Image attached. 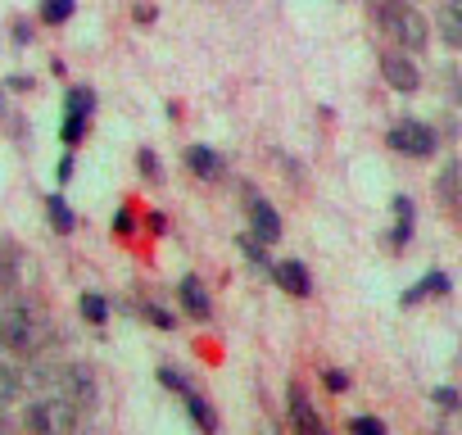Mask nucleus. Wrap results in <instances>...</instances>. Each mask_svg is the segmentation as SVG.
Here are the masks:
<instances>
[{"instance_id":"obj_1","label":"nucleus","mask_w":462,"mask_h":435,"mask_svg":"<svg viewBox=\"0 0 462 435\" xmlns=\"http://www.w3.org/2000/svg\"><path fill=\"white\" fill-rule=\"evenodd\" d=\"M28 426L32 435H87V412L73 399L46 390L42 399L28 403Z\"/></svg>"},{"instance_id":"obj_2","label":"nucleus","mask_w":462,"mask_h":435,"mask_svg":"<svg viewBox=\"0 0 462 435\" xmlns=\"http://www.w3.org/2000/svg\"><path fill=\"white\" fill-rule=\"evenodd\" d=\"M376 23H381V32L390 37V46H399V51H408V55H417V51L430 46V28H426V19L408 5V0H381Z\"/></svg>"},{"instance_id":"obj_3","label":"nucleus","mask_w":462,"mask_h":435,"mask_svg":"<svg viewBox=\"0 0 462 435\" xmlns=\"http://www.w3.org/2000/svg\"><path fill=\"white\" fill-rule=\"evenodd\" d=\"M42 345V318L32 304H10L0 313V349L5 354H32Z\"/></svg>"},{"instance_id":"obj_4","label":"nucleus","mask_w":462,"mask_h":435,"mask_svg":"<svg viewBox=\"0 0 462 435\" xmlns=\"http://www.w3.org/2000/svg\"><path fill=\"white\" fill-rule=\"evenodd\" d=\"M51 390L64 394V399H73L82 412H91V408L100 403V385H96V372H91L87 363H64Z\"/></svg>"},{"instance_id":"obj_5","label":"nucleus","mask_w":462,"mask_h":435,"mask_svg":"<svg viewBox=\"0 0 462 435\" xmlns=\"http://www.w3.org/2000/svg\"><path fill=\"white\" fill-rule=\"evenodd\" d=\"M385 141H390V150H399V154H408V159H430V154H435V132H430L426 123H417V118H399V123L385 132Z\"/></svg>"},{"instance_id":"obj_6","label":"nucleus","mask_w":462,"mask_h":435,"mask_svg":"<svg viewBox=\"0 0 462 435\" xmlns=\"http://www.w3.org/2000/svg\"><path fill=\"white\" fill-rule=\"evenodd\" d=\"M245 218H250V232H254L263 245L282 241V218H277V208H273L259 190H250V195H245Z\"/></svg>"},{"instance_id":"obj_7","label":"nucleus","mask_w":462,"mask_h":435,"mask_svg":"<svg viewBox=\"0 0 462 435\" xmlns=\"http://www.w3.org/2000/svg\"><path fill=\"white\" fill-rule=\"evenodd\" d=\"M291 430H295V435H331V426H327L322 412L304 399V390H291Z\"/></svg>"},{"instance_id":"obj_8","label":"nucleus","mask_w":462,"mask_h":435,"mask_svg":"<svg viewBox=\"0 0 462 435\" xmlns=\"http://www.w3.org/2000/svg\"><path fill=\"white\" fill-rule=\"evenodd\" d=\"M381 78H385L394 91H403V96H412V91L421 87V73H417V64H412L408 55H385V60H381Z\"/></svg>"},{"instance_id":"obj_9","label":"nucleus","mask_w":462,"mask_h":435,"mask_svg":"<svg viewBox=\"0 0 462 435\" xmlns=\"http://www.w3.org/2000/svg\"><path fill=\"white\" fill-rule=\"evenodd\" d=\"M435 32L448 51H462V0H439V14H435Z\"/></svg>"},{"instance_id":"obj_10","label":"nucleus","mask_w":462,"mask_h":435,"mask_svg":"<svg viewBox=\"0 0 462 435\" xmlns=\"http://www.w3.org/2000/svg\"><path fill=\"white\" fill-rule=\"evenodd\" d=\"M273 277H277V286H282V291H291L295 300L313 295V277H309V268H304V264H295V259H282V264L273 268Z\"/></svg>"},{"instance_id":"obj_11","label":"nucleus","mask_w":462,"mask_h":435,"mask_svg":"<svg viewBox=\"0 0 462 435\" xmlns=\"http://www.w3.org/2000/svg\"><path fill=\"white\" fill-rule=\"evenodd\" d=\"M177 300H181V309H186L195 322H208L213 304H208V291H204L195 277H181V282H177Z\"/></svg>"},{"instance_id":"obj_12","label":"nucleus","mask_w":462,"mask_h":435,"mask_svg":"<svg viewBox=\"0 0 462 435\" xmlns=\"http://www.w3.org/2000/svg\"><path fill=\"white\" fill-rule=\"evenodd\" d=\"M186 163H190V172H195L199 181H217V177H222V159H217L208 145H190V150H186Z\"/></svg>"},{"instance_id":"obj_13","label":"nucleus","mask_w":462,"mask_h":435,"mask_svg":"<svg viewBox=\"0 0 462 435\" xmlns=\"http://www.w3.org/2000/svg\"><path fill=\"white\" fill-rule=\"evenodd\" d=\"M181 403H186V412H190V421L204 430V435H213L217 430V412H213V403L199 394V390H190V394H181Z\"/></svg>"},{"instance_id":"obj_14","label":"nucleus","mask_w":462,"mask_h":435,"mask_svg":"<svg viewBox=\"0 0 462 435\" xmlns=\"http://www.w3.org/2000/svg\"><path fill=\"white\" fill-rule=\"evenodd\" d=\"M426 295H448V277H444V273H426L417 286H408L403 309H412V304H417V300H426Z\"/></svg>"},{"instance_id":"obj_15","label":"nucleus","mask_w":462,"mask_h":435,"mask_svg":"<svg viewBox=\"0 0 462 435\" xmlns=\"http://www.w3.org/2000/svg\"><path fill=\"white\" fill-rule=\"evenodd\" d=\"M78 309H82V318H87L91 327H105V322H109V300L96 295V291H87V295L78 300Z\"/></svg>"},{"instance_id":"obj_16","label":"nucleus","mask_w":462,"mask_h":435,"mask_svg":"<svg viewBox=\"0 0 462 435\" xmlns=\"http://www.w3.org/2000/svg\"><path fill=\"white\" fill-rule=\"evenodd\" d=\"M19 286V255L5 245V250H0V295H10Z\"/></svg>"},{"instance_id":"obj_17","label":"nucleus","mask_w":462,"mask_h":435,"mask_svg":"<svg viewBox=\"0 0 462 435\" xmlns=\"http://www.w3.org/2000/svg\"><path fill=\"white\" fill-rule=\"evenodd\" d=\"M19 390H23V376H19L10 363H0V408L14 403V399H19Z\"/></svg>"},{"instance_id":"obj_18","label":"nucleus","mask_w":462,"mask_h":435,"mask_svg":"<svg viewBox=\"0 0 462 435\" xmlns=\"http://www.w3.org/2000/svg\"><path fill=\"white\" fill-rule=\"evenodd\" d=\"M46 208H51V223H55V232H73V208H69L60 195H51V199H46Z\"/></svg>"},{"instance_id":"obj_19","label":"nucleus","mask_w":462,"mask_h":435,"mask_svg":"<svg viewBox=\"0 0 462 435\" xmlns=\"http://www.w3.org/2000/svg\"><path fill=\"white\" fill-rule=\"evenodd\" d=\"M91 109H96V91H91V87H73V91H69V114L91 118Z\"/></svg>"},{"instance_id":"obj_20","label":"nucleus","mask_w":462,"mask_h":435,"mask_svg":"<svg viewBox=\"0 0 462 435\" xmlns=\"http://www.w3.org/2000/svg\"><path fill=\"white\" fill-rule=\"evenodd\" d=\"M42 19H46V23H64V19H73V0H46V5H42Z\"/></svg>"},{"instance_id":"obj_21","label":"nucleus","mask_w":462,"mask_h":435,"mask_svg":"<svg viewBox=\"0 0 462 435\" xmlns=\"http://www.w3.org/2000/svg\"><path fill=\"white\" fill-rule=\"evenodd\" d=\"M159 385H168L172 394H190V390H195V385H190V381H186L177 367H159Z\"/></svg>"},{"instance_id":"obj_22","label":"nucleus","mask_w":462,"mask_h":435,"mask_svg":"<svg viewBox=\"0 0 462 435\" xmlns=\"http://www.w3.org/2000/svg\"><path fill=\"white\" fill-rule=\"evenodd\" d=\"M349 435H390L381 417H349Z\"/></svg>"},{"instance_id":"obj_23","label":"nucleus","mask_w":462,"mask_h":435,"mask_svg":"<svg viewBox=\"0 0 462 435\" xmlns=\"http://www.w3.org/2000/svg\"><path fill=\"white\" fill-rule=\"evenodd\" d=\"M87 136V118L82 114H64V145H78Z\"/></svg>"},{"instance_id":"obj_24","label":"nucleus","mask_w":462,"mask_h":435,"mask_svg":"<svg viewBox=\"0 0 462 435\" xmlns=\"http://www.w3.org/2000/svg\"><path fill=\"white\" fill-rule=\"evenodd\" d=\"M430 399H435L444 412H457V408H462V394H457L453 385H439V390H430Z\"/></svg>"},{"instance_id":"obj_25","label":"nucleus","mask_w":462,"mask_h":435,"mask_svg":"<svg viewBox=\"0 0 462 435\" xmlns=\"http://www.w3.org/2000/svg\"><path fill=\"white\" fill-rule=\"evenodd\" d=\"M236 245H241V255H245L250 264H268V255H263V241H259V236H241Z\"/></svg>"},{"instance_id":"obj_26","label":"nucleus","mask_w":462,"mask_h":435,"mask_svg":"<svg viewBox=\"0 0 462 435\" xmlns=\"http://www.w3.org/2000/svg\"><path fill=\"white\" fill-rule=\"evenodd\" d=\"M322 381H327V390H331V394H345V390H349V376H345L340 367H327V372H322Z\"/></svg>"},{"instance_id":"obj_27","label":"nucleus","mask_w":462,"mask_h":435,"mask_svg":"<svg viewBox=\"0 0 462 435\" xmlns=\"http://www.w3.org/2000/svg\"><path fill=\"white\" fill-rule=\"evenodd\" d=\"M145 318H150L159 331H172V313H168V309H159V304H145Z\"/></svg>"},{"instance_id":"obj_28","label":"nucleus","mask_w":462,"mask_h":435,"mask_svg":"<svg viewBox=\"0 0 462 435\" xmlns=\"http://www.w3.org/2000/svg\"><path fill=\"white\" fill-rule=\"evenodd\" d=\"M114 227H118V232H123V236H127V232H132V208H118V223H114Z\"/></svg>"}]
</instances>
